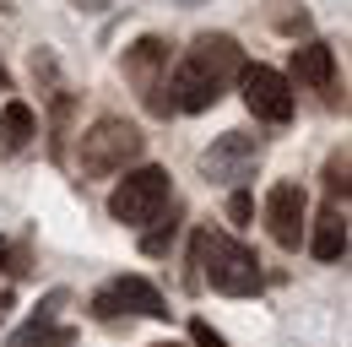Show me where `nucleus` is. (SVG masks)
<instances>
[{
	"mask_svg": "<svg viewBox=\"0 0 352 347\" xmlns=\"http://www.w3.org/2000/svg\"><path fill=\"white\" fill-rule=\"evenodd\" d=\"M125 76L135 82V92L146 98L152 114H168V43L163 39H141L125 49Z\"/></svg>",
	"mask_w": 352,
	"mask_h": 347,
	"instance_id": "nucleus-7",
	"label": "nucleus"
},
{
	"mask_svg": "<svg viewBox=\"0 0 352 347\" xmlns=\"http://www.w3.org/2000/svg\"><path fill=\"white\" fill-rule=\"evenodd\" d=\"M141 152H146V136H141L131 120H120V114H103V120H92V125L76 136V163H82V174H92V179L125 174Z\"/></svg>",
	"mask_w": 352,
	"mask_h": 347,
	"instance_id": "nucleus-3",
	"label": "nucleus"
},
{
	"mask_svg": "<svg viewBox=\"0 0 352 347\" xmlns=\"http://www.w3.org/2000/svg\"><path fill=\"white\" fill-rule=\"evenodd\" d=\"M190 342H195V347H228V337H222V331H212L206 320H190Z\"/></svg>",
	"mask_w": 352,
	"mask_h": 347,
	"instance_id": "nucleus-16",
	"label": "nucleus"
},
{
	"mask_svg": "<svg viewBox=\"0 0 352 347\" xmlns=\"http://www.w3.org/2000/svg\"><path fill=\"white\" fill-rule=\"evenodd\" d=\"M293 76L304 87H331V76H336L331 43H298V49H293Z\"/></svg>",
	"mask_w": 352,
	"mask_h": 347,
	"instance_id": "nucleus-12",
	"label": "nucleus"
},
{
	"mask_svg": "<svg viewBox=\"0 0 352 347\" xmlns=\"http://www.w3.org/2000/svg\"><path fill=\"white\" fill-rule=\"evenodd\" d=\"M325 190H331V201H336V196L347 201V190H352V185H347V147L325 158Z\"/></svg>",
	"mask_w": 352,
	"mask_h": 347,
	"instance_id": "nucleus-14",
	"label": "nucleus"
},
{
	"mask_svg": "<svg viewBox=\"0 0 352 347\" xmlns=\"http://www.w3.org/2000/svg\"><path fill=\"white\" fill-rule=\"evenodd\" d=\"M190 266H201V277L228 293V299H250V293H261V260L250 244H239L233 233H212V228H201L195 233V244H190Z\"/></svg>",
	"mask_w": 352,
	"mask_h": 347,
	"instance_id": "nucleus-2",
	"label": "nucleus"
},
{
	"mask_svg": "<svg viewBox=\"0 0 352 347\" xmlns=\"http://www.w3.org/2000/svg\"><path fill=\"white\" fill-rule=\"evenodd\" d=\"M92 315H98V320H120V315L168 320V304H163V293H157L146 277H114L109 288H98V293H92Z\"/></svg>",
	"mask_w": 352,
	"mask_h": 347,
	"instance_id": "nucleus-5",
	"label": "nucleus"
},
{
	"mask_svg": "<svg viewBox=\"0 0 352 347\" xmlns=\"http://www.w3.org/2000/svg\"><path fill=\"white\" fill-rule=\"evenodd\" d=\"M0 271L22 277V271H28V250H22V244H11V239H0Z\"/></svg>",
	"mask_w": 352,
	"mask_h": 347,
	"instance_id": "nucleus-15",
	"label": "nucleus"
},
{
	"mask_svg": "<svg viewBox=\"0 0 352 347\" xmlns=\"http://www.w3.org/2000/svg\"><path fill=\"white\" fill-rule=\"evenodd\" d=\"M239 87H244V103L250 114L265 120V125H287L293 120V82L271 65H244L239 71Z\"/></svg>",
	"mask_w": 352,
	"mask_h": 347,
	"instance_id": "nucleus-6",
	"label": "nucleus"
},
{
	"mask_svg": "<svg viewBox=\"0 0 352 347\" xmlns=\"http://www.w3.org/2000/svg\"><path fill=\"white\" fill-rule=\"evenodd\" d=\"M309 250H314L320 260H342V255H347V222H342L336 207H325V212L314 217V239H309Z\"/></svg>",
	"mask_w": 352,
	"mask_h": 347,
	"instance_id": "nucleus-13",
	"label": "nucleus"
},
{
	"mask_svg": "<svg viewBox=\"0 0 352 347\" xmlns=\"http://www.w3.org/2000/svg\"><path fill=\"white\" fill-rule=\"evenodd\" d=\"M33 136H38V114L28 103H6L0 109V158H16Z\"/></svg>",
	"mask_w": 352,
	"mask_h": 347,
	"instance_id": "nucleus-10",
	"label": "nucleus"
},
{
	"mask_svg": "<svg viewBox=\"0 0 352 347\" xmlns=\"http://www.w3.org/2000/svg\"><path fill=\"white\" fill-rule=\"evenodd\" d=\"M239 71H244V49L228 33H201L168 76V109H179V114L212 109L228 92V82H239Z\"/></svg>",
	"mask_w": 352,
	"mask_h": 347,
	"instance_id": "nucleus-1",
	"label": "nucleus"
},
{
	"mask_svg": "<svg viewBox=\"0 0 352 347\" xmlns=\"http://www.w3.org/2000/svg\"><path fill=\"white\" fill-rule=\"evenodd\" d=\"M309 196L298 179H276L271 185V196H265V228H271V239L282 244V250H298L309 233Z\"/></svg>",
	"mask_w": 352,
	"mask_h": 347,
	"instance_id": "nucleus-8",
	"label": "nucleus"
},
{
	"mask_svg": "<svg viewBox=\"0 0 352 347\" xmlns=\"http://www.w3.org/2000/svg\"><path fill=\"white\" fill-rule=\"evenodd\" d=\"M174 201V185H168V169H131L114 190H109V217L125 222V228H146L157 222V212Z\"/></svg>",
	"mask_w": 352,
	"mask_h": 347,
	"instance_id": "nucleus-4",
	"label": "nucleus"
},
{
	"mask_svg": "<svg viewBox=\"0 0 352 347\" xmlns=\"http://www.w3.org/2000/svg\"><path fill=\"white\" fill-rule=\"evenodd\" d=\"M250 212H255V207H250V196H244V190H233V201H228V217H233V222H250Z\"/></svg>",
	"mask_w": 352,
	"mask_h": 347,
	"instance_id": "nucleus-17",
	"label": "nucleus"
},
{
	"mask_svg": "<svg viewBox=\"0 0 352 347\" xmlns=\"http://www.w3.org/2000/svg\"><path fill=\"white\" fill-rule=\"evenodd\" d=\"M157 347H174V342H157Z\"/></svg>",
	"mask_w": 352,
	"mask_h": 347,
	"instance_id": "nucleus-19",
	"label": "nucleus"
},
{
	"mask_svg": "<svg viewBox=\"0 0 352 347\" xmlns=\"http://www.w3.org/2000/svg\"><path fill=\"white\" fill-rule=\"evenodd\" d=\"M6 309H11V293H0V326H6Z\"/></svg>",
	"mask_w": 352,
	"mask_h": 347,
	"instance_id": "nucleus-18",
	"label": "nucleus"
},
{
	"mask_svg": "<svg viewBox=\"0 0 352 347\" xmlns=\"http://www.w3.org/2000/svg\"><path fill=\"white\" fill-rule=\"evenodd\" d=\"M255 163H261V141H255L250 130H228L222 141H212V147L201 152V174H206V179H222V185H239Z\"/></svg>",
	"mask_w": 352,
	"mask_h": 347,
	"instance_id": "nucleus-9",
	"label": "nucleus"
},
{
	"mask_svg": "<svg viewBox=\"0 0 352 347\" xmlns=\"http://www.w3.org/2000/svg\"><path fill=\"white\" fill-rule=\"evenodd\" d=\"M60 304H65V293H49L44 309L33 315V326H28L11 347H71V331H65V326H54V309H60Z\"/></svg>",
	"mask_w": 352,
	"mask_h": 347,
	"instance_id": "nucleus-11",
	"label": "nucleus"
}]
</instances>
